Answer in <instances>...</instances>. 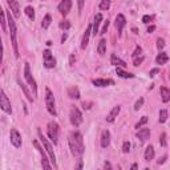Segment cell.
I'll use <instances>...</instances> for the list:
<instances>
[{"label":"cell","instance_id":"6da1fadb","mask_svg":"<svg viewBox=\"0 0 170 170\" xmlns=\"http://www.w3.org/2000/svg\"><path fill=\"white\" fill-rule=\"evenodd\" d=\"M68 144H69V149L73 157L81 158L85 146H84V139H83V134L80 132H72L68 137Z\"/></svg>","mask_w":170,"mask_h":170},{"label":"cell","instance_id":"7a4b0ae2","mask_svg":"<svg viewBox=\"0 0 170 170\" xmlns=\"http://www.w3.org/2000/svg\"><path fill=\"white\" fill-rule=\"evenodd\" d=\"M7 24L9 27V36H11V41H12V48H13V53L15 57L19 59V45H17V27H16V21L12 17L11 11L7 12Z\"/></svg>","mask_w":170,"mask_h":170},{"label":"cell","instance_id":"3957f363","mask_svg":"<svg viewBox=\"0 0 170 170\" xmlns=\"http://www.w3.org/2000/svg\"><path fill=\"white\" fill-rule=\"evenodd\" d=\"M39 138H40V142L43 144V146H44V149H45V152L48 153V156H49V161L52 162V166L53 168H57V163H56V154H54V152H53V146L51 144H49V141L45 138L41 134V132L39 130Z\"/></svg>","mask_w":170,"mask_h":170},{"label":"cell","instance_id":"277c9868","mask_svg":"<svg viewBox=\"0 0 170 170\" xmlns=\"http://www.w3.org/2000/svg\"><path fill=\"white\" fill-rule=\"evenodd\" d=\"M45 106H47V111L51 116H56L57 112H56V101H54V96H53V92L51 91L49 88H45Z\"/></svg>","mask_w":170,"mask_h":170},{"label":"cell","instance_id":"5b68a950","mask_svg":"<svg viewBox=\"0 0 170 170\" xmlns=\"http://www.w3.org/2000/svg\"><path fill=\"white\" fill-rule=\"evenodd\" d=\"M47 133H48L49 139L53 142V145H57L59 144V136H60V126H59V124L54 122V121L48 122Z\"/></svg>","mask_w":170,"mask_h":170},{"label":"cell","instance_id":"8992f818","mask_svg":"<svg viewBox=\"0 0 170 170\" xmlns=\"http://www.w3.org/2000/svg\"><path fill=\"white\" fill-rule=\"evenodd\" d=\"M24 78L26 81L29 84V87L32 88V92L35 96H37V84H36V80L32 76V72H31V67H29V63L24 64Z\"/></svg>","mask_w":170,"mask_h":170},{"label":"cell","instance_id":"52a82bcc","mask_svg":"<svg viewBox=\"0 0 170 170\" xmlns=\"http://www.w3.org/2000/svg\"><path fill=\"white\" fill-rule=\"evenodd\" d=\"M0 109L7 114H12L11 101H9L8 96L6 94V92H4V89H0Z\"/></svg>","mask_w":170,"mask_h":170},{"label":"cell","instance_id":"ba28073f","mask_svg":"<svg viewBox=\"0 0 170 170\" xmlns=\"http://www.w3.org/2000/svg\"><path fill=\"white\" fill-rule=\"evenodd\" d=\"M69 121L74 128H77L83 124V114L77 106H72L71 113H69Z\"/></svg>","mask_w":170,"mask_h":170},{"label":"cell","instance_id":"9c48e42d","mask_svg":"<svg viewBox=\"0 0 170 170\" xmlns=\"http://www.w3.org/2000/svg\"><path fill=\"white\" fill-rule=\"evenodd\" d=\"M33 145H35V148L37 149V152L40 153V156H41V166H43L44 169H47V170H51L53 166H52V163L48 162V158H47V156H45V152L43 150V146L39 144L37 139H33Z\"/></svg>","mask_w":170,"mask_h":170},{"label":"cell","instance_id":"30bf717a","mask_svg":"<svg viewBox=\"0 0 170 170\" xmlns=\"http://www.w3.org/2000/svg\"><path fill=\"white\" fill-rule=\"evenodd\" d=\"M43 59H44V67L47 69H53L56 67V59L53 57V54L49 49H45L43 52Z\"/></svg>","mask_w":170,"mask_h":170},{"label":"cell","instance_id":"8fae6325","mask_svg":"<svg viewBox=\"0 0 170 170\" xmlns=\"http://www.w3.org/2000/svg\"><path fill=\"white\" fill-rule=\"evenodd\" d=\"M9 141H11V144L13 145L16 149H20L23 145V141H21V134L19 133L17 129L12 128L11 132H9Z\"/></svg>","mask_w":170,"mask_h":170},{"label":"cell","instance_id":"7c38bea8","mask_svg":"<svg viewBox=\"0 0 170 170\" xmlns=\"http://www.w3.org/2000/svg\"><path fill=\"white\" fill-rule=\"evenodd\" d=\"M71 8H72V0H61L59 4V12L63 15V16H67V15L71 12Z\"/></svg>","mask_w":170,"mask_h":170},{"label":"cell","instance_id":"4fadbf2b","mask_svg":"<svg viewBox=\"0 0 170 170\" xmlns=\"http://www.w3.org/2000/svg\"><path fill=\"white\" fill-rule=\"evenodd\" d=\"M125 26H126V19H125L122 13H118L116 16V20H114V27H116V29L118 31V36H121L122 29Z\"/></svg>","mask_w":170,"mask_h":170},{"label":"cell","instance_id":"5bb4252c","mask_svg":"<svg viewBox=\"0 0 170 170\" xmlns=\"http://www.w3.org/2000/svg\"><path fill=\"white\" fill-rule=\"evenodd\" d=\"M92 84L97 88H105V87H112V85H114V81L112 78H94L92 80Z\"/></svg>","mask_w":170,"mask_h":170},{"label":"cell","instance_id":"9a60e30c","mask_svg":"<svg viewBox=\"0 0 170 170\" xmlns=\"http://www.w3.org/2000/svg\"><path fill=\"white\" fill-rule=\"evenodd\" d=\"M136 137L139 139L141 142H146L150 138V129L149 128H142V129H137Z\"/></svg>","mask_w":170,"mask_h":170},{"label":"cell","instance_id":"2e32d148","mask_svg":"<svg viewBox=\"0 0 170 170\" xmlns=\"http://www.w3.org/2000/svg\"><path fill=\"white\" fill-rule=\"evenodd\" d=\"M100 145H101L102 149H106L109 145H111V132L108 129L101 132V139H100Z\"/></svg>","mask_w":170,"mask_h":170},{"label":"cell","instance_id":"e0dca14e","mask_svg":"<svg viewBox=\"0 0 170 170\" xmlns=\"http://www.w3.org/2000/svg\"><path fill=\"white\" fill-rule=\"evenodd\" d=\"M8 7H9V11L15 17H20V6L16 0H6Z\"/></svg>","mask_w":170,"mask_h":170},{"label":"cell","instance_id":"ac0fdd59","mask_svg":"<svg viewBox=\"0 0 170 170\" xmlns=\"http://www.w3.org/2000/svg\"><path fill=\"white\" fill-rule=\"evenodd\" d=\"M120 112H121V106H120V105H116V106L112 108V111L109 112V114H108L106 117H105V120H106L108 122H114V120L117 118Z\"/></svg>","mask_w":170,"mask_h":170},{"label":"cell","instance_id":"d6986e66","mask_svg":"<svg viewBox=\"0 0 170 170\" xmlns=\"http://www.w3.org/2000/svg\"><path fill=\"white\" fill-rule=\"evenodd\" d=\"M91 33H92V24H89L85 29V32L83 35V41H81V49H85L89 44V37H91Z\"/></svg>","mask_w":170,"mask_h":170},{"label":"cell","instance_id":"ffe728a7","mask_svg":"<svg viewBox=\"0 0 170 170\" xmlns=\"http://www.w3.org/2000/svg\"><path fill=\"white\" fill-rule=\"evenodd\" d=\"M102 21V15L101 13H97L96 16H94V20H93V24H92V35L93 36H96L98 33V27Z\"/></svg>","mask_w":170,"mask_h":170},{"label":"cell","instance_id":"44dd1931","mask_svg":"<svg viewBox=\"0 0 170 170\" xmlns=\"http://www.w3.org/2000/svg\"><path fill=\"white\" fill-rule=\"evenodd\" d=\"M154 156H156V152H154L153 145H149V146H146V149H145V153H144L145 161H146V162H150L152 159H154Z\"/></svg>","mask_w":170,"mask_h":170},{"label":"cell","instance_id":"7402d4cb","mask_svg":"<svg viewBox=\"0 0 170 170\" xmlns=\"http://www.w3.org/2000/svg\"><path fill=\"white\" fill-rule=\"evenodd\" d=\"M111 63L113 64L114 67H120V68H125V67H126V63H125L124 60L120 59L118 56H116V54H114V53H113L112 56H111Z\"/></svg>","mask_w":170,"mask_h":170},{"label":"cell","instance_id":"603a6c76","mask_svg":"<svg viewBox=\"0 0 170 170\" xmlns=\"http://www.w3.org/2000/svg\"><path fill=\"white\" fill-rule=\"evenodd\" d=\"M17 83H19V87H20V89H21V91H23V93H24V96L27 97V100H28L29 102H33V100H35V98L32 97V94L29 93L28 88L26 87V84H24V83H21V81H20V80H17Z\"/></svg>","mask_w":170,"mask_h":170},{"label":"cell","instance_id":"cb8c5ba5","mask_svg":"<svg viewBox=\"0 0 170 170\" xmlns=\"http://www.w3.org/2000/svg\"><path fill=\"white\" fill-rule=\"evenodd\" d=\"M168 60H169V56H168V53L166 52H159L157 54V57H156V63L159 64V65H165V64L168 63Z\"/></svg>","mask_w":170,"mask_h":170},{"label":"cell","instance_id":"d4e9b609","mask_svg":"<svg viewBox=\"0 0 170 170\" xmlns=\"http://www.w3.org/2000/svg\"><path fill=\"white\" fill-rule=\"evenodd\" d=\"M116 73H117V76L121 78H134L136 77V74H133L130 72H125L120 67H116Z\"/></svg>","mask_w":170,"mask_h":170},{"label":"cell","instance_id":"484cf974","mask_svg":"<svg viewBox=\"0 0 170 170\" xmlns=\"http://www.w3.org/2000/svg\"><path fill=\"white\" fill-rule=\"evenodd\" d=\"M159 92H161V100L163 104H166L170 101V91L166 88V87H161V89H159Z\"/></svg>","mask_w":170,"mask_h":170},{"label":"cell","instance_id":"4316f807","mask_svg":"<svg viewBox=\"0 0 170 170\" xmlns=\"http://www.w3.org/2000/svg\"><path fill=\"white\" fill-rule=\"evenodd\" d=\"M68 96L71 97L72 100H78L81 94H80V91H78L77 87H71L68 89Z\"/></svg>","mask_w":170,"mask_h":170},{"label":"cell","instance_id":"83f0119b","mask_svg":"<svg viewBox=\"0 0 170 170\" xmlns=\"http://www.w3.org/2000/svg\"><path fill=\"white\" fill-rule=\"evenodd\" d=\"M97 52H98L100 56H104V54L106 53V40H105V39L100 40V43L97 45Z\"/></svg>","mask_w":170,"mask_h":170},{"label":"cell","instance_id":"f1b7e54d","mask_svg":"<svg viewBox=\"0 0 170 170\" xmlns=\"http://www.w3.org/2000/svg\"><path fill=\"white\" fill-rule=\"evenodd\" d=\"M51 23H52V16H51V13H47L45 16H44L43 21H41V27H43V29H48V27L51 26Z\"/></svg>","mask_w":170,"mask_h":170},{"label":"cell","instance_id":"f546056e","mask_svg":"<svg viewBox=\"0 0 170 170\" xmlns=\"http://www.w3.org/2000/svg\"><path fill=\"white\" fill-rule=\"evenodd\" d=\"M0 27H2L3 31L7 29V19H6V15H4V11L2 7H0Z\"/></svg>","mask_w":170,"mask_h":170},{"label":"cell","instance_id":"4dcf8cb0","mask_svg":"<svg viewBox=\"0 0 170 170\" xmlns=\"http://www.w3.org/2000/svg\"><path fill=\"white\" fill-rule=\"evenodd\" d=\"M24 12H26V15L28 16V19L31 20V21H33V20H35V9H33V7H31V6L26 7Z\"/></svg>","mask_w":170,"mask_h":170},{"label":"cell","instance_id":"1f68e13d","mask_svg":"<svg viewBox=\"0 0 170 170\" xmlns=\"http://www.w3.org/2000/svg\"><path fill=\"white\" fill-rule=\"evenodd\" d=\"M158 121H159V124H165L168 121V111H166V109H161V111H159Z\"/></svg>","mask_w":170,"mask_h":170},{"label":"cell","instance_id":"d6a6232c","mask_svg":"<svg viewBox=\"0 0 170 170\" xmlns=\"http://www.w3.org/2000/svg\"><path fill=\"white\" fill-rule=\"evenodd\" d=\"M98 7L101 11H108V9L111 8V0H101L98 4Z\"/></svg>","mask_w":170,"mask_h":170},{"label":"cell","instance_id":"836d02e7","mask_svg":"<svg viewBox=\"0 0 170 170\" xmlns=\"http://www.w3.org/2000/svg\"><path fill=\"white\" fill-rule=\"evenodd\" d=\"M59 27L64 29V31H68V29L71 28V21H69V20H63V21H60Z\"/></svg>","mask_w":170,"mask_h":170},{"label":"cell","instance_id":"e575fe53","mask_svg":"<svg viewBox=\"0 0 170 170\" xmlns=\"http://www.w3.org/2000/svg\"><path fill=\"white\" fill-rule=\"evenodd\" d=\"M148 121H149V118L146 117V116H142L141 117V120H139V121L136 124V126H134V128H136V129H138V128H141L142 126V125H145V124H148Z\"/></svg>","mask_w":170,"mask_h":170},{"label":"cell","instance_id":"d590c367","mask_svg":"<svg viewBox=\"0 0 170 170\" xmlns=\"http://www.w3.org/2000/svg\"><path fill=\"white\" fill-rule=\"evenodd\" d=\"M142 105H144V97H139L136 101V104H134V111H139L142 108Z\"/></svg>","mask_w":170,"mask_h":170},{"label":"cell","instance_id":"8d00e7d4","mask_svg":"<svg viewBox=\"0 0 170 170\" xmlns=\"http://www.w3.org/2000/svg\"><path fill=\"white\" fill-rule=\"evenodd\" d=\"M153 20H154L153 15H145V16H142V23L144 24H149V23H152Z\"/></svg>","mask_w":170,"mask_h":170},{"label":"cell","instance_id":"74e56055","mask_svg":"<svg viewBox=\"0 0 170 170\" xmlns=\"http://www.w3.org/2000/svg\"><path fill=\"white\" fill-rule=\"evenodd\" d=\"M129 152H130V142H129V141H125V142L122 144V153L126 154V153H129Z\"/></svg>","mask_w":170,"mask_h":170},{"label":"cell","instance_id":"f35d334b","mask_svg":"<svg viewBox=\"0 0 170 170\" xmlns=\"http://www.w3.org/2000/svg\"><path fill=\"white\" fill-rule=\"evenodd\" d=\"M144 60H145V57H144V56H139V57H134L133 65H134V67H138V65H141V64L144 63Z\"/></svg>","mask_w":170,"mask_h":170},{"label":"cell","instance_id":"ab89813d","mask_svg":"<svg viewBox=\"0 0 170 170\" xmlns=\"http://www.w3.org/2000/svg\"><path fill=\"white\" fill-rule=\"evenodd\" d=\"M141 53H142V48L139 47V45H137L136 49H134V52L132 53V57L134 59V57H137V56H141Z\"/></svg>","mask_w":170,"mask_h":170},{"label":"cell","instance_id":"60d3db41","mask_svg":"<svg viewBox=\"0 0 170 170\" xmlns=\"http://www.w3.org/2000/svg\"><path fill=\"white\" fill-rule=\"evenodd\" d=\"M159 145L163 146V148L168 145V142H166V133H162L161 134V137H159Z\"/></svg>","mask_w":170,"mask_h":170},{"label":"cell","instance_id":"b9f144b4","mask_svg":"<svg viewBox=\"0 0 170 170\" xmlns=\"http://www.w3.org/2000/svg\"><path fill=\"white\" fill-rule=\"evenodd\" d=\"M165 47V40L161 39V37H158L157 39V48H158V51H162Z\"/></svg>","mask_w":170,"mask_h":170},{"label":"cell","instance_id":"7bdbcfd3","mask_svg":"<svg viewBox=\"0 0 170 170\" xmlns=\"http://www.w3.org/2000/svg\"><path fill=\"white\" fill-rule=\"evenodd\" d=\"M108 28H109V20H106V21H104V27H102V29H101V32H98L100 35H105L106 33V31H108Z\"/></svg>","mask_w":170,"mask_h":170},{"label":"cell","instance_id":"ee69618b","mask_svg":"<svg viewBox=\"0 0 170 170\" xmlns=\"http://www.w3.org/2000/svg\"><path fill=\"white\" fill-rule=\"evenodd\" d=\"M158 73H159V68H153L152 71L149 72V76H150V77H156Z\"/></svg>","mask_w":170,"mask_h":170},{"label":"cell","instance_id":"f6af8a7d","mask_svg":"<svg viewBox=\"0 0 170 170\" xmlns=\"http://www.w3.org/2000/svg\"><path fill=\"white\" fill-rule=\"evenodd\" d=\"M3 52H4V49H3V40H2V37H0V65H2V63H3Z\"/></svg>","mask_w":170,"mask_h":170},{"label":"cell","instance_id":"bcb514c9","mask_svg":"<svg viewBox=\"0 0 170 170\" xmlns=\"http://www.w3.org/2000/svg\"><path fill=\"white\" fill-rule=\"evenodd\" d=\"M84 3H85V0H78V13L83 12V9H84Z\"/></svg>","mask_w":170,"mask_h":170},{"label":"cell","instance_id":"7dc6e473","mask_svg":"<svg viewBox=\"0 0 170 170\" xmlns=\"http://www.w3.org/2000/svg\"><path fill=\"white\" fill-rule=\"evenodd\" d=\"M74 61H76V57H74V54L72 53L71 56H69V65L73 67V65H74Z\"/></svg>","mask_w":170,"mask_h":170},{"label":"cell","instance_id":"c3c4849f","mask_svg":"<svg viewBox=\"0 0 170 170\" xmlns=\"http://www.w3.org/2000/svg\"><path fill=\"white\" fill-rule=\"evenodd\" d=\"M74 168H76V169H83L84 168V162H83V158H78V162H77V165H76V166H74Z\"/></svg>","mask_w":170,"mask_h":170},{"label":"cell","instance_id":"681fc988","mask_svg":"<svg viewBox=\"0 0 170 170\" xmlns=\"http://www.w3.org/2000/svg\"><path fill=\"white\" fill-rule=\"evenodd\" d=\"M166 159H168V156H166V154H165V156H163L161 159H158V161H157V163H158V165H162V163H165V162H166Z\"/></svg>","mask_w":170,"mask_h":170},{"label":"cell","instance_id":"f907efd6","mask_svg":"<svg viewBox=\"0 0 170 170\" xmlns=\"http://www.w3.org/2000/svg\"><path fill=\"white\" fill-rule=\"evenodd\" d=\"M91 105H92V102H83V108L84 109H87V111H88V109H91Z\"/></svg>","mask_w":170,"mask_h":170},{"label":"cell","instance_id":"816d5d0a","mask_svg":"<svg viewBox=\"0 0 170 170\" xmlns=\"http://www.w3.org/2000/svg\"><path fill=\"white\" fill-rule=\"evenodd\" d=\"M156 31V26H149L148 27V33H153Z\"/></svg>","mask_w":170,"mask_h":170},{"label":"cell","instance_id":"f5cc1de1","mask_svg":"<svg viewBox=\"0 0 170 170\" xmlns=\"http://www.w3.org/2000/svg\"><path fill=\"white\" fill-rule=\"evenodd\" d=\"M104 168H105V169H112V165L109 163V162H105V163H104Z\"/></svg>","mask_w":170,"mask_h":170},{"label":"cell","instance_id":"db71d44e","mask_svg":"<svg viewBox=\"0 0 170 170\" xmlns=\"http://www.w3.org/2000/svg\"><path fill=\"white\" fill-rule=\"evenodd\" d=\"M67 37H68V35L67 33H64L63 36H61V43H65V40H67Z\"/></svg>","mask_w":170,"mask_h":170},{"label":"cell","instance_id":"11a10c76","mask_svg":"<svg viewBox=\"0 0 170 170\" xmlns=\"http://www.w3.org/2000/svg\"><path fill=\"white\" fill-rule=\"evenodd\" d=\"M130 169H132V170H136V169H138V163H133L132 166H130Z\"/></svg>","mask_w":170,"mask_h":170},{"label":"cell","instance_id":"9f6ffc18","mask_svg":"<svg viewBox=\"0 0 170 170\" xmlns=\"http://www.w3.org/2000/svg\"><path fill=\"white\" fill-rule=\"evenodd\" d=\"M28 2H32V0H28Z\"/></svg>","mask_w":170,"mask_h":170},{"label":"cell","instance_id":"6f0895ef","mask_svg":"<svg viewBox=\"0 0 170 170\" xmlns=\"http://www.w3.org/2000/svg\"><path fill=\"white\" fill-rule=\"evenodd\" d=\"M43 2H45V0H43Z\"/></svg>","mask_w":170,"mask_h":170}]
</instances>
